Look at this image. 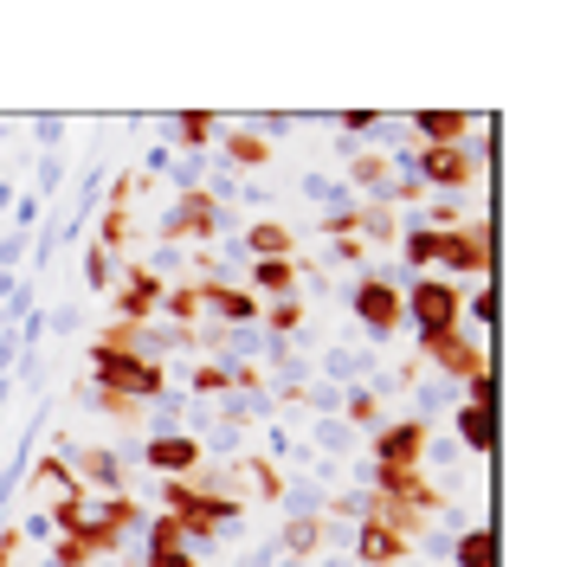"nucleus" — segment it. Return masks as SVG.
I'll list each match as a JSON object with an SVG mask.
<instances>
[{
	"instance_id": "obj_30",
	"label": "nucleus",
	"mask_w": 561,
	"mask_h": 567,
	"mask_svg": "<svg viewBox=\"0 0 561 567\" xmlns=\"http://www.w3.org/2000/svg\"><path fill=\"white\" fill-rule=\"evenodd\" d=\"M375 123H381V116H375V110H349V116H343V130H349V136H368V130H375Z\"/></svg>"
},
{
	"instance_id": "obj_14",
	"label": "nucleus",
	"mask_w": 561,
	"mask_h": 567,
	"mask_svg": "<svg viewBox=\"0 0 561 567\" xmlns=\"http://www.w3.org/2000/svg\"><path fill=\"white\" fill-rule=\"evenodd\" d=\"M458 445L471 458H491L497 452V413L491 406H458Z\"/></svg>"
},
{
	"instance_id": "obj_24",
	"label": "nucleus",
	"mask_w": 561,
	"mask_h": 567,
	"mask_svg": "<svg viewBox=\"0 0 561 567\" xmlns=\"http://www.w3.org/2000/svg\"><path fill=\"white\" fill-rule=\"evenodd\" d=\"M84 278H91V290H110L116 265H110V251H104V246H91V258H84Z\"/></svg>"
},
{
	"instance_id": "obj_7",
	"label": "nucleus",
	"mask_w": 561,
	"mask_h": 567,
	"mask_svg": "<svg viewBox=\"0 0 561 567\" xmlns=\"http://www.w3.org/2000/svg\"><path fill=\"white\" fill-rule=\"evenodd\" d=\"M414 168H420V181L452 187V194H465V187L478 181V162H471L465 148H414Z\"/></svg>"
},
{
	"instance_id": "obj_4",
	"label": "nucleus",
	"mask_w": 561,
	"mask_h": 567,
	"mask_svg": "<svg viewBox=\"0 0 561 567\" xmlns=\"http://www.w3.org/2000/svg\"><path fill=\"white\" fill-rule=\"evenodd\" d=\"M355 322H361V329H368V336H394V329H400V322H407V310H400V290H394V284H387V271H368V278L355 284Z\"/></svg>"
},
{
	"instance_id": "obj_26",
	"label": "nucleus",
	"mask_w": 561,
	"mask_h": 567,
	"mask_svg": "<svg viewBox=\"0 0 561 567\" xmlns=\"http://www.w3.org/2000/svg\"><path fill=\"white\" fill-rule=\"evenodd\" d=\"M349 420H355V425H375V432H381V406H375V393H349Z\"/></svg>"
},
{
	"instance_id": "obj_2",
	"label": "nucleus",
	"mask_w": 561,
	"mask_h": 567,
	"mask_svg": "<svg viewBox=\"0 0 561 567\" xmlns=\"http://www.w3.org/2000/svg\"><path fill=\"white\" fill-rule=\"evenodd\" d=\"M400 310H407V322L420 329V349H432L439 336L458 329V317H465V290H458L452 278H439V271H420L414 290L400 297Z\"/></svg>"
},
{
	"instance_id": "obj_15",
	"label": "nucleus",
	"mask_w": 561,
	"mask_h": 567,
	"mask_svg": "<svg viewBox=\"0 0 561 567\" xmlns=\"http://www.w3.org/2000/svg\"><path fill=\"white\" fill-rule=\"evenodd\" d=\"M323 535H329V509H323V516H316V509H304V516L278 535V548L290 555V561H310L316 548H323Z\"/></svg>"
},
{
	"instance_id": "obj_22",
	"label": "nucleus",
	"mask_w": 561,
	"mask_h": 567,
	"mask_svg": "<svg viewBox=\"0 0 561 567\" xmlns=\"http://www.w3.org/2000/svg\"><path fill=\"white\" fill-rule=\"evenodd\" d=\"M175 136L187 142V148H207V142L220 136V116H207V110H194V116H175Z\"/></svg>"
},
{
	"instance_id": "obj_9",
	"label": "nucleus",
	"mask_w": 561,
	"mask_h": 567,
	"mask_svg": "<svg viewBox=\"0 0 561 567\" xmlns=\"http://www.w3.org/2000/svg\"><path fill=\"white\" fill-rule=\"evenodd\" d=\"M162 233H169V239H213V233H220V200H213V194H187V200L162 219Z\"/></svg>"
},
{
	"instance_id": "obj_18",
	"label": "nucleus",
	"mask_w": 561,
	"mask_h": 567,
	"mask_svg": "<svg viewBox=\"0 0 561 567\" xmlns=\"http://www.w3.org/2000/svg\"><path fill=\"white\" fill-rule=\"evenodd\" d=\"M246 251L252 258H290V226H278V219H258L246 233Z\"/></svg>"
},
{
	"instance_id": "obj_23",
	"label": "nucleus",
	"mask_w": 561,
	"mask_h": 567,
	"mask_svg": "<svg viewBox=\"0 0 561 567\" xmlns=\"http://www.w3.org/2000/svg\"><path fill=\"white\" fill-rule=\"evenodd\" d=\"M465 317L478 322V329H491V322H497V290H491V278H484V290H478V297H465Z\"/></svg>"
},
{
	"instance_id": "obj_28",
	"label": "nucleus",
	"mask_w": 561,
	"mask_h": 567,
	"mask_svg": "<svg viewBox=\"0 0 561 567\" xmlns=\"http://www.w3.org/2000/svg\"><path fill=\"white\" fill-rule=\"evenodd\" d=\"M226 388H233V374H226V368H213V361L194 374V393H226Z\"/></svg>"
},
{
	"instance_id": "obj_12",
	"label": "nucleus",
	"mask_w": 561,
	"mask_h": 567,
	"mask_svg": "<svg viewBox=\"0 0 561 567\" xmlns=\"http://www.w3.org/2000/svg\"><path fill=\"white\" fill-rule=\"evenodd\" d=\"M414 130L426 136V148H458V142L471 136V116L465 110H420Z\"/></svg>"
},
{
	"instance_id": "obj_16",
	"label": "nucleus",
	"mask_w": 561,
	"mask_h": 567,
	"mask_svg": "<svg viewBox=\"0 0 561 567\" xmlns=\"http://www.w3.org/2000/svg\"><path fill=\"white\" fill-rule=\"evenodd\" d=\"M201 303H213L226 322H258V297L239 290V284H207V290H201Z\"/></svg>"
},
{
	"instance_id": "obj_27",
	"label": "nucleus",
	"mask_w": 561,
	"mask_h": 567,
	"mask_svg": "<svg viewBox=\"0 0 561 567\" xmlns=\"http://www.w3.org/2000/svg\"><path fill=\"white\" fill-rule=\"evenodd\" d=\"M297 322H304V303H297V297H284L278 310H272V336H290Z\"/></svg>"
},
{
	"instance_id": "obj_10",
	"label": "nucleus",
	"mask_w": 561,
	"mask_h": 567,
	"mask_svg": "<svg viewBox=\"0 0 561 567\" xmlns=\"http://www.w3.org/2000/svg\"><path fill=\"white\" fill-rule=\"evenodd\" d=\"M420 354H432V361H439V374H452L458 388H465V381H471V374H484V368H491V354L478 349V342H465V336H439V342H432V349H420Z\"/></svg>"
},
{
	"instance_id": "obj_19",
	"label": "nucleus",
	"mask_w": 561,
	"mask_h": 567,
	"mask_svg": "<svg viewBox=\"0 0 561 567\" xmlns=\"http://www.w3.org/2000/svg\"><path fill=\"white\" fill-rule=\"evenodd\" d=\"M252 284H258V290H272V297H290V284H297V265H290V258H258V265H252Z\"/></svg>"
},
{
	"instance_id": "obj_6",
	"label": "nucleus",
	"mask_w": 561,
	"mask_h": 567,
	"mask_svg": "<svg viewBox=\"0 0 561 567\" xmlns=\"http://www.w3.org/2000/svg\"><path fill=\"white\" fill-rule=\"evenodd\" d=\"M201 458H207V452H201V439H194V432H155V439L142 445V464H149V471H162L169 484L194 477Z\"/></svg>"
},
{
	"instance_id": "obj_20",
	"label": "nucleus",
	"mask_w": 561,
	"mask_h": 567,
	"mask_svg": "<svg viewBox=\"0 0 561 567\" xmlns=\"http://www.w3.org/2000/svg\"><path fill=\"white\" fill-rule=\"evenodd\" d=\"M226 162H233V168H265V162H272V142L233 130V136H226Z\"/></svg>"
},
{
	"instance_id": "obj_29",
	"label": "nucleus",
	"mask_w": 561,
	"mask_h": 567,
	"mask_svg": "<svg viewBox=\"0 0 561 567\" xmlns=\"http://www.w3.org/2000/svg\"><path fill=\"white\" fill-rule=\"evenodd\" d=\"M316 445H336V452H343V445H349V425H343V420H323V425H316Z\"/></svg>"
},
{
	"instance_id": "obj_31",
	"label": "nucleus",
	"mask_w": 561,
	"mask_h": 567,
	"mask_svg": "<svg viewBox=\"0 0 561 567\" xmlns=\"http://www.w3.org/2000/svg\"><path fill=\"white\" fill-rule=\"evenodd\" d=\"M13 555H20V529H0V567H13Z\"/></svg>"
},
{
	"instance_id": "obj_17",
	"label": "nucleus",
	"mask_w": 561,
	"mask_h": 567,
	"mask_svg": "<svg viewBox=\"0 0 561 567\" xmlns=\"http://www.w3.org/2000/svg\"><path fill=\"white\" fill-rule=\"evenodd\" d=\"M452 561L458 567H497V529L491 523H478V529H465L452 542Z\"/></svg>"
},
{
	"instance_id": "obj_3",
	"label": "nucleus",
	"mask_w": 561,
	"mask_h": 567,
	"mask_svg": "<svg viewBox=\"0 0 561 567\" xmlns=\"http://www.w3.org/2000/svg\"><path fill=\"white\" fill-rule=\"evenodd\" d=\"M91 374H98V393H116V400H155V393L169 388V374L136 349H110L98 342L91 349Z\"/></svg>"
},
{
	"instance_id": "obj_11",
	"label": "nucleus",
	"mask_w": 561,
	"mask_h": 567,
	"mask_svg": "<svg viewBox=\"0 0 561 567\" xmlns=\"http://www.w3.org/2000/svg\"><path fill=\"white\" fill-rule=\"evenodd\" d=\"M142 567H201L194 555H187V535H181V523L169 516V509L149 523V555H142Z\"/></svg>"
},
{
	"instance_id": "obj_13",
	"label": "nucleus",
	"mask_w": 561,
	"mask_h": 567,
	"mask_svg": "<svg viewBox=\"0 0 561 567\" xmlns=\"http://www.w3.org/2000/svg\"><path fill=\"white\" fill-rule=\"evenodd\" d=\"M155 303H162V278H155L149 265H136V271H130V290H116V310H123V329H130V322H142L149 310H155Z\"/></svg>"
},
{
	"instance_id": "obj_25",
	"label": "nucleus",
	"mask_w": 561,
	"mask_h": 567,
	"mask_svg": "<svg viewBox=\"0 0 561 567\" xmlns=\"http://www.w3.org/2000/svg\"><path fill=\"white\" fill-rule=\"evenodd\" d=\"M162 303H169V317H175V322H194V310H201V290H162Z\"/></svg>"
},
{
	"instance_id": "obj_21",
	"label": "nucleus",
	"mask_w": 561,
	"mask_h": 567,
	"mask_svg": "<svg viewBox=\"0 0 561 567\" xmlns=\"http://www.w3.org/2000/svg\"><path fill=\"white\" fill-rule=\"evenodd\" d=\"M84 477H91V484H104V491H123V464H116V452H104V445H98V452H84Z\"/></svg>"
},
{
	"instance_id": "obj_8",
	"label": "nucleus",
	"mask_w": 561,
	"mask_h": 567,
	"mask_svg": "<svg viewBox=\"0 0 561 567\" xmlns=\"http://www.w3.org/2000/svg\"><path fill=\"white\" fill-rule=\"evenodd\" d=\"M355 561L361 567H400L407 561V535L394 529V523H381V516H368L361 535H355Z\"/></svg>"
},
{
	"instance_id": "obj_1",
	"label": "nucleus",
	"mask_w": 561,
	"mask_h": 567,
	"mask_svg": "<svg viewBox=\"0 0 561 567\" xmlns=\"http://www.w3.org/2000/svg\"><path fill=\"white\" fill-rule=\"evenodd\" d=\"M400 258L414 265V271H465V278H491V219H484V233L478 226H407L400 233Z\"/></svg>"
},
{
	"instance_id": "obj_5",
	"label": "nucleus",
	"mask_w": 561,
	"mask_h": 567,
	"mask_svg": "<svg viewBox=\"0 0 561 567\" xmlns=\"http://www.w3.org/2000/svg\"><path fill=\"white\" fill-rule=\"evenodd\" d=\"M426 439H432V425L426 420L381 425V432H375V471H420L426 464Z\"/></svg>"
}]
</instances>
